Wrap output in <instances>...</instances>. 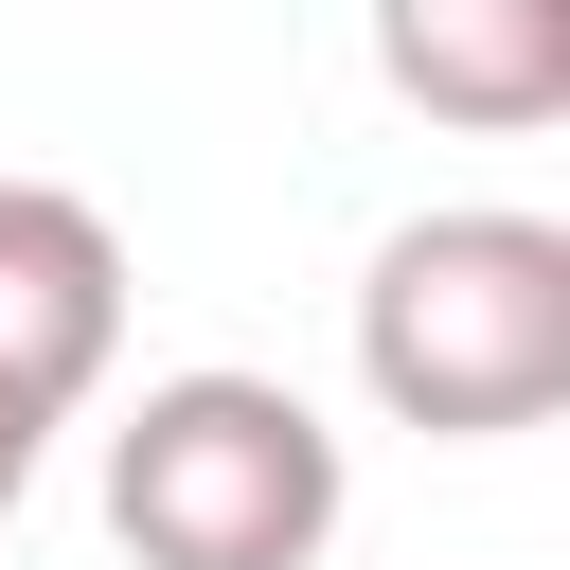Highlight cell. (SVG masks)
I'll return each mask as SVG.
<instances>
[{"instance_id": "3957f363", "label": "cell", "mask_w": 570, "mask_h": 570, "mask_svg": "<svg viewBox=\"0 0 570 570\" xmlns=\"http://www.w3.org/2000/svg\"><path fill=\"white\" fill-rule=\"evenodd\" d=\"M125 356V232L71 178H0V392L36 428H71Z\"/></svg>"}, {"instance_id": "277c9868", "label": "cell", "mask_w": 570, "mask_h": 570, "mask_svg": "<svg viewBox=\"0 0 570 570\" xmlns=\"http://www.w3.org/2000/svg\"><path fill=\"white\" fill-rule=\"evenodd\" d=\"M374 71L410 107H463V125H552L570 107V18L552 0H428V18H374Z\"/></svg>"}, {"instance_id": "7a4b0ae2", "label": "cell", "mask_w": 570, "mask_h": 570, "mask_svg": "<svg viewBox=\"0 0 570 570\" xmlns=\"http://www.w3.org/2000/svg\"><path fill=\"white\" fill-rule=\"evenodd\" d=\"M338 428L285 392V374H142V410L107 428V534L142 570H321L338 534Z\"/></svg>"}, {"instance_id": "5b68a950", "label": "cell", "mask_w": 570, "mask_h": 570, "mask_svg": "<svg viewBox=\"0 0 570 570\" xmlns=\"http://www.w3.org/2000/svg\"><path fill=\"white\" fill-rule=\"evenodd\" d=\"M36 445H53V428H36V410H18V392H0V517H18V499H36Z\"/></svg>"}, {"instance_id": "6da1fadb", "label": "cell", "mask_w": 570, "mask_h": 570, "mask_svg": "<svg viewBox=\"0 0 570 570\" xmlns=\"http://www.w3.org/2000/svg\"><path fill=\"white\" fill-rule=\"evenodd\" d=\"M356 392L428 445H517L570 410V232L552 214H410L356 267Z\"/></svg>"}]
</instances>
